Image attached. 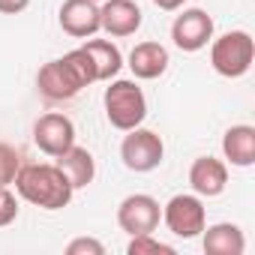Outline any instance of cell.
<instances>
[{
  "mask_svg": "<svg viewBox=\"0 0 255 255\" xmlns=\"http://www.w3.org/2000/svg\"><path fill=\"white\" fill-rule=\"evenodd\" d=\"M93 81H96V69L84 48H75L57 60H48L36 75V87L48 102H69Z\"/></svg>",
  "mask_w": 255,
  "mask_h": 255,
  "instance_id": "obj_1",
  "label": "cell"
},
{
  "mask_svg": "<svg viewBox=\"0 0 255 255\" xmlns=\"http://www.w3.org/2000/svg\"><path fill=\"white\" fill-rule=\"evenodd\" d=\"M12 183H15V192L27 204H36L42 210H63L75 195L69 177L60 171V165H51V162L21 165Z\"/></svg>",
  "mask_w": 255,
  "mask_h": 255,
  "instance_id": "obj_2",
  "label": "cell"
},
{
  "mask_svg": "<svg viewBox=\"0 0 255 255\" xmlns=\"http://www.w3.org/2000/svg\"><path fill=\"white\" fill-rule=\"evenodd\" d=\"M102 105H105L108 123L114 126V129H120V132L135 129V126H141L144 117H147V96L129 78H114V81H108L105 96H102Z\"/></svg>",
  "mask_w": 255,
  "mask_h": 255,
  "instance_id": "obj_3",
  "label": "cell"
},
{
  "mask_svg": "<svg viewBox=\"0 0 255 255\" xmlns=\"http://www.w3.org/2000/svg\"><path fill=\"white\" fill-rule=\"evenodd\" d=\"M255 60V42L246 30L222 33L219 39H210V66L222 78H240L249 72Z\"/></svg>",
  "mask_w": 255,
  "mask_h": 255,
  "instance_id": "obj_4",
  "label": "cell"
},
{
  "mask_svg": "<svg viewBox=\"0 0 255 255\" xmlns=\"http://www.w3.org/2000/svg\"><path fill=\"white\" fill-rule=\"evenodd\" d=\"M120 159H123V165L129 171L147 174V171L162 165L165 144H162V138L153 129H141V126H135V129L126 132V138L120 144Z\"/></svg>",
  "mask_w": 255,
  "mask_h": 255,
  "instance_id": "obj_5",
  "label": "cell"
},
{
  "mask_svg": "<svg viewBox=\"0 0 255 255\" xmlns=\"http://www.w3.org/2000/svg\"><path fill=\"white\" fill-rule=\"evenodd\" d=\"M162 222L168 225V231L174 237H183V240H192L204 231L207 225V210H204V201L201 195L195 192H180L174 195L165 207H162Z\"/></svg>",
  "mask_w": 255,
  "mask_h": 255,
  "instance_id": "obj_6",
  "label": "cell"
},
{
  "mask_svg": "<svg viewBox=\"0 0 255 255\" xmlns=\"http://www.w3.org/2000/svg\"><path fill=\"white\" fill-rule=\"evenodd\" d=\"M159 219H162V207L153 195H144V192H135V195H126L117 207V225L126 231V234H153L159 228Z\"/></svg>",
  "mask_w": 255,
  "mask_h": 255,
  "instance_id": "obj_7",
  "label": "cell"
},
{
  "mask_svg": "<svg viewBox=\"0 0 255 255\" xmlns=\"http://www.w3.org/2000/svg\"><path fill=\"white\" fill-rule=\"evenodd\" d=\"M33 144L45 156H60L75 144V123L63 111H48L33 123Z\"/></svg>",
  "mask_w": 255,
  "mask_h": 255,
  "instance_id": "obj_8",
  "label": "cell"
},
{
  "mask_svg": "<svg viewBox=\"0 0 255 255\" xmlns=\"http://www.w3.org/2000/svg\"><path fill=\"white\" fill-rule=\"evenodd\" d=\"M171 39H174V45L180 51L195 54V51H201L213 39V18L204 9H198V6L183 9L174 18V24H171Z\"/></svg>",
  "mask_w": 255,
  "mask_h": 255,
  "instance_id": "obj_9",
  "label": "cell"
},
{
  "mask_svg": "<svg viewBox=\"0 0 255 255\" xmlns=\"http://www.w3.org/2000/svg\"><path fill=\"white\" fill-rule=\"evenodd\" d=\"M144 15L138 9L135 0H102L99 6V30H105L108 36H132L138 33Z\"/></svg>",
  "mask_w": 255,
  "mask_h": 255,
  "instance_id": "obj_10",
  "label": "cell"
},
{
  "mask_svg": "<svg viewBox=\"0 0 255 255\" xmlns=\"http://www.w3.org/2000/svg\"><path fill=\"white\" fill-rule=\"evenodd\" d=\"M57 21L63 33L75 39H90L99 30V3H93V0H63Z\"/></svg>",
  "mask_w": 255,
  "mask_h": 255,
  "instance_id": "obj_11",
  "label": "cell"
},
{
  "mask_svg": "<svg viewBox=\"0 0 255 255\" xmlns=\"http://www.w3.org/2000/svg\"><path fill=\"white\" fill-rule=\"evenodd\" d=\"M189 186L195 195L201 198H216L225 192L228 186V168L222 159H213V156H198L189 168Z\"/></svg>",
  "mask_w": 255,
  "mask_h": 255,
  "instance_id": "obj_12",
  "label": "cell"
},
{
  "mask_svg": "<svg viewBox=\"0 0 255 255\" xmlns=\"http://www.w3.org/2000/svg\"><path fill=\"white\" fill-rule=\"evenodd\" d=\"M222 153L237 168L255 165V126L237 123V126H231V129H225V135H222Z\"/></svg>",
  "mask_w": 255,
  "mask_h": 255,
  "instance_id": "obj_13",
  "label": "cell"
},
{
  "mask_svg": "<svg viewBox=\"0 0 255 255\" xmlns=\"http://www.w3.org/2000/svg\"><path fill=\"white\" fill-rule=\"evenodd\" d=\"M129 69L141 81H153L168 69V51L159 42H138L129 51Z\"/></svg>",
  "mask_w": 255,
  "mask_h": 255,
  "instance_id": "obj_14",
  "label": "cell"
},
{
  "mask_svg": "<svg viewBox=\"0 0 255 255\" xmlns=\"http://www.w3.org/2000/svg\"><path fill=\"white\" fill-rule=\"evenodd\" d=\"M57 165H60V171L69 177L72 189H84V186H90L93 177H96V159H93V153H90L87 147H78V144H72L66 153H60V156H57Z\"/></svg>",
  "mask_w": 255,
  "mask_h": 255,
  "instance_id": "obj_15",
  "label": "cell"
},
{
  "mask_svg": "<svg viewBox=\"0 0 255 255\" xmlns=\"http://www.w3.org/2000/svg\"><path fill=\"white\" fill-rule=\"evenodd\" d=\"M246 249V237L240 231V225L234 222H216V225H204V252L207 255H243Z\"/></svg>",
  "mask_w": 255,
  "mask_h": 255,
  "instance_id": "obj_16",
  "label": "cell"
},
{
  "mask_svg": "<svg viewBox=\"0 0 255 255\" xmlns=\"http://www.w3.org/2000/svg\"><path fill=\"white\" fill-rule=\"evenodd\" d=\"M81 48H84V51L90 54V60H93L96 81H111V78H117V72L123 69V54H120V48H117L114 42H108V39H87Z\"/></svg>",
  "mask_w": 255,
  "mask_h": 255,
  "instance_id": "obj_17",
  "label": "cell"
},
{
  "mask_svg": "<svg viewBox=\"0 0 255 255\" xmlns=\"http://www.w3.org/2000/svg\"><path fill=\"white\" fill-rule=\"evenodd\" d=\"M126 252H129V255H174V246L156 240L153 234H132Z\"/></svg>",
  "mask_w": 255,
  "mask_h": 255,
  "instance_id": "obj_18",
  "label": "cell"
},
{
  "mask_svg": "<svg viewBox=\"0 0 255 255\" xmlns=\"http://www.w3.org/2000/svg\"><path fill=\"white\" fill-rule=\"evenodd\" d=\"M21 153L12 147V144H6V141H0V186H9L12 180H15V174L21 171Z\"/></svg>",
  "mask_w": 255,
  "mask_h": 255,
  "instance_id": "obj_19",
  "label": "cell"
},
{
  "mask_svg": "<svg viewBox=\"0 0 255 255\" xmlns=\"http://www.w3.org/2000/svg\"><path fill=\"white\" fill-rule=\"evenodd\" d=\"M18 219V198L9 186H0V228H6Z\"/></svg>",
  "mask_w": 255,
  "mask_h": 255,
  "instance_id": "obj_20",
  "label": "cell"
},
{
  "mask_svg": "<svg viewBox=\"0 0 255 255\" xmlns=\"http://www.w3.org/2000/svg\"><path fill=\"white\" fill-rule=\"evenodd\" d=\"M66 255H105V246L96 237H75L66 246Z\"/></svg>",
  "mask_w": 255,
  "mask_h": 255,
  "instance_id": "obj_21",
  "label": "cell"
},
{
  "mask_svg": "<svg viewBox=\"0 0 255 255\" xmlns=\"http://www.w3.org/2000/svg\"><path fill=\"white\" fill-rule=\"evenodd\" d=\"M30 6V0H0V12L3 15H18Z\"/></svg>",
  "mask_w": 255,
  "mask_h": 255,
  "instance_id": "obj_22",
  "label": "cell"
},
{
  "mask_svg": "<svg viewBox=\"0 0 255 255\" xmlns=\"http://www.w3.org/2000/svg\"><path fill=\"white\" fill-rule=\"evenodd\" d=\"M153 3L159 6V9H165V12H174V9H180L186 0H153Z\"/></svg>",
  "mask_w": 255,
  "mask_h": 255,
  "instance_id": "obj_23",
  "label": "cell"
},
{
  "mask_svg": "<svg viewBox=\"0 0 255 255\" xmlns=\"http://www.w3.org/2000/svg\"><path fill=\"white\" fill-rule=\"evenodd\" d=\"M93 3H102V0H93Z\"/></svg>",
  "mask_w": 255,
  "mask_h": 255,
  "instance_id": "obj_24",
  "label": "cell"
}]
</instances>
